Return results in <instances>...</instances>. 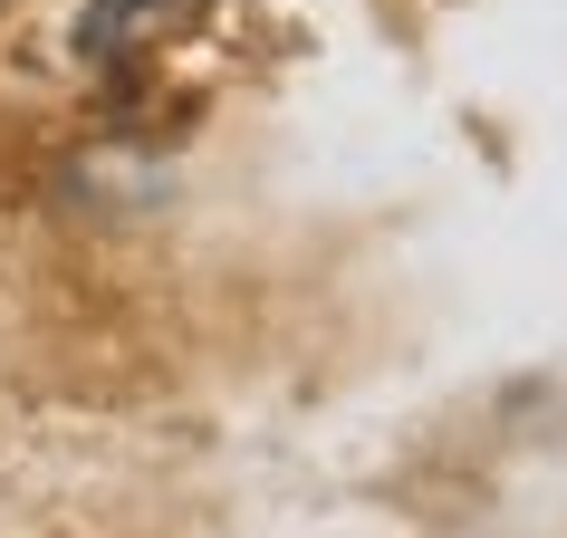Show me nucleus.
Returning a JSON list of instances; mask_svg holds the SVG:
<instances>
[{"instance_id": "1", "label": "nucleus", "mask_w": 567, "mask_h": 538, "mask_svg": "<svg viewBox=\"0 0 567 538\" xmlns=\"http://www.w3.org/2000/svg\"><path fill=\"white\" fill-rule=\"evenodd\" d=\"M154 10H164V0H96L87 30H78V39H87V59H106V49H135V30H145Z\"/></svg>"}]
</instances>
